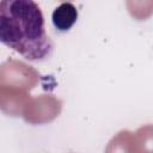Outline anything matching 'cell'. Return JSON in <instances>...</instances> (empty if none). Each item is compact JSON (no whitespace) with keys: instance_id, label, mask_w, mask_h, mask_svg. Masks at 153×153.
Instances as JSON below:
<instances>
[{"instance_id":"obj_1","label":"cell","mask_w":153,"mask_h":153,"mask_svg":"<svg viewBox=\"0 0 153 153\" xmlns=\"http://www.w3.org/2000/svg\"><path fill=\"white\" fill-rule=\"evenodd\" d=\"M0 43L29 61L50 57L54 45L47 35L44 17L37 2L0 1Z\"/></svg>"},{"instance_id":"obj_2","label":"cell","mask_w":153,"mask_h":153,"mask_svg":"<svg viewBox=\"0 0 153 153\" xmlns=\"http://www.w3.org/2000/svg\"><path fill=\"white\" fill-rule=\"evenodd\" d=\"M78 19V11L75 6L71 2H62L60 6H57L53 14H51V22L57 31L66 32L68 31L76 22Z\"/></svg>"}]
</instances>
